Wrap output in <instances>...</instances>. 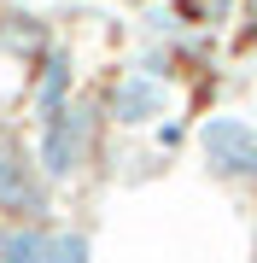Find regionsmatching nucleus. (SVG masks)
<instances>
[{"mask_svg":"<svg viewBox=\"0 0 257 263\" xmlns=\"http://www.w3.org/2000/svg\"><path fill=\"white\" fill-rule=\"evenodd\" d=\"M199 158L228 187H257V123L240 111H216L199 123Z\"/></svg>","mask_w":257,"mask_h":263,"instance_id":"nucleus-1","label":"nucleus"},{"mask_svg":"<svg viewBox=\"0 0 257 263\" xmlns=\"http://www.w3.org/2000/svg\"><path fill=\"white\" fill-rule=\"evenodd\" d=\"M94 105L88 100H70L58 117H47L35 129V176L41 181H70L88 158V141H94Z\"/></svg>","mask_w":257,"mask_h":263,"instance_id":"nucleus-2","label":"nucleus"},{"mask_svg":"<svg viewBox=\"0 0 257 263\" xmlns=\"http://www.w3.org/2000/svg\"><path fill=\"white\" fill-rule=\"evenodd\" d=\"M105 111H111V123H123V129H146V123H158L170 111V82L164 76H146V70H123Z\"/></svg>","mask_w":257,"mask_h":263,"instance_id":"nucleus-3","label":"nucleus"},{"mask_svg":"<svg viewBox=\"0 0 257 263\" xmlns=\"http://www.w3.org/2000/svg\"><path fill=\"white\" fill-rule=\"evenodd\" d=\"M76 100V76H70V53L65 47H53L47 59H41V76H35V88H29V111H35L41 123L58 117L65 105Z\"/></svg>","mask_w":257,"mask_h":263,"instance_id":"nucleus-4","label":"nucleus"},{"mask_svg":"<svg viewBox=\"0 0 257 263\" xmlns=\"http://www.w3.org/2000/svg\"><path fill=\"white\" fill-rule=\"evenodd\" d=\"M47 246H53V228H41V222L0 228V263H47Z\"/></svg>","mask_w":257,"mask_h":263,"instance_id":"nucleus-5","label":"nucleus"},{"mask_svg":"<svg viewBox=\"0 0 257 263\" xmlns=\"http://www.w3.org/2000/svg\"><path fill=\"white\" fill-rule=\"evenodd\" d=\"M94 240L82 228H53V246H47V263H88Z\"/></svg>","mask_w":257,"mask_h":263,"instance_id":"nucleus-6","label":"nucleus"},{"mask_svg":"<svg viewBox=\"0 0 257 263\" xmlns=\"http://www.w3.org/2000/svg\"><path fill=\"white\" fill-rule=\"evenodd\" d=\"M0 35L35 53V47H41V18H29V12H6V29H0Z\"/></svg>","mask_w":257,"mask_h":263,"instance_id":"nucleus-7","label":"nucleus"},{"mask_svg":"<svg viewBox=\"0 0 257 263\" xmlns=\"http://www.w3.org/2000/svg\"><path fill=\"white\" fill-rule=\"evenodd\" d=\"M181 135H187L181 123H158V146H181Z\"/></svg>","mask_w":257,"mask_h":263,"instance_id":"nucleus-8","label":"nucleus"},{"mask_svg":"<svg viewBox=\"0 0 257 263\" xmlns=\"http://www.w3.org/2000/svg\"><path fill=\"white\" fill-rule=\"evenodd\" d=\"M246 41L257 47V0H246Z\"/></svg>","mask_w":257,"mask_h":263,"instance_id":"nucleus-9","label":"nucleus"}]
</instances>
